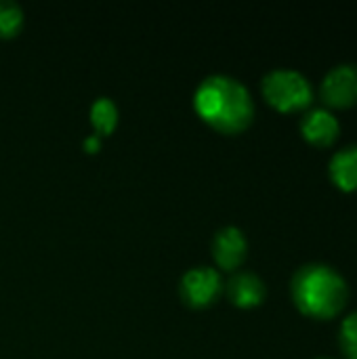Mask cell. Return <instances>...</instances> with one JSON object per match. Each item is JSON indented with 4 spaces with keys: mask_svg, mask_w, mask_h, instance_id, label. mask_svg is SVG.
<instances>
[{
    "mask_svg": "<svg viewBox=\"0 0 357 359\" xmlns=\"http://www.w3.org/2000/svg\"><path fill=\"white\" fill-rule=\"evenodd\" d=\"M90 124H93L97 137L112 135L116 124H118V107H116V103L112 99H107V97H99L90 105Z\"/></svg>",
    "mask_w": 357,
    "mask_h": 359,
    "instance_id": "obj_10",
    "label": "cell"
},
{
    "mask_svg": "<svg viewBox=\"0 0 357 359\" xmlns=\"http://www.w3.org/2000/svg\"><path fill=\"white\" fill-rule=\"evenodd\" d=\"M248 255V242L242 229L229 225L215 233L213 240V257L215 263L225 271H236Z\"/></svg>",
    "mask_w": 357,
    "mask_h": 359,
    "instance_id": "obj_6",
    "label": "cell"
},
{
    "mask_svg": "<svg viewBox=\"0 0 357 359\" xmlns=\"http://www.w3.org/2000/svg\"><path fill=\"white\" fill-rule=\"evenodd\" d=\"M261 90L265 101L284 114L307 109L314 101V88L309 80L301 72L288 67L267 72L261 82Z\"/></svg>",
    "mask_w": 357,
    "mask_h": 359,
    "instance_id": "obj_3",
    "label": "cell"
},
{
    "mask_svg": "<svg viewBox=\"0 0 357 359\" xmlns=\"http://www.w3.org/2000/svg\"><path fill=\"white\" fill-rule=\"evenodd\" d=\"M23 25V8L13 0H0V38H13Z\"/></svg>",
    "mask_w": 357,
    "mask_h": 359,
    "instance_id": "obj_11",
    "label": "cell"
},
{
    "mask_svg": "<svg viewBox=\"0 0 357 359\" xmlns=\"http://www.w3.org/2000/svg\"><path fill=\"white\" fill-rule=\"evenodd\" d=\"M320 95L330 107H351L357 103V63H341L332 67L320 86Z\"/></svg>",
    "mask_w": 357,
    "mask_h": 359,
    "instance_id": "obj_5",
    "label": "cell"
},
{
    "mask_svg": "<svg viewBox=\"0 0 357 359\" xmlns=\"http://www.w3.org/2000/svg\"><path fill=\"white\" fill-rule=\"evenodd\" d=\"M341 124L337 116L326 107H314L309 109L301 120V135L307 143L316 147H328L339 139Z\"/></svg>",
    "mask_w": 357,
    "mask_h": 359,
    "instance_id": "obj_7",
    "label": "cell"
},
{
    "mask_svg": "<svg viewBox=\"0 0 357 359\" xmlns=\"http://www.w3.org/2000/svg\"><path fill=\"white\" fill-rule=\"evenodd\" d=\"M328 175L341 191H357V143L339 149L330 158Z\"/></svg>",
    "mask_w": 357,
    "mask_h": 359,
    "instance_id": "obj_9",
    "label": "cell"
},
{
    "mask_svg": "<svg viewBox=\"0 0 357 359\" xmlns=\"http://www.w3.org/2000/svg\"><path fill=\"white\" fill-rule=\"evenodd\" d=\"M290 292L297 309L314 320L337 318L349 299L347 280L330 265L309 263L297 269L290 282Z\"/></svg>",
    "mask_w": 357,
    "mask_h": 359,
    "instance_id": "obj_2",
    "label": "cell"
},
{
    "mask_svg": "<svg viewBox=\"0 0 357 359\" xmlns=\"http://www.w3.org/2000/svg\"><path fill=\"white\" fill-rule=\"evenodd\" d=\"M339 341L347 359H357V311L349 313L343 320L339 330Z\"/></svg>",
    "mask_w": 357,
    "mask_h": 359,
    "instance_id": "obj_12",
    "label": "cell"
},
{
    "mask_svg": "<svg viewBox=\"0 0 357 359\" xmlns=\"http://www.w3.org/2000/svg\"><path fill=\"white\" fill-rule=\"evenodd\" d=\"M179 290L185 305L194 309H204L219 299L223 290V280L221 273L213 267H194L181 278Z\"/></svg>",
    "mask_w": 357,
    "mask_h": 359,
    "instance_id": "obj_4",
    "label": "cell"
},
{
    "mask_svg": "<svg viewBox=\"0 0 357 359\" xmlns=\"http://www.w3.org/2000/svg\"><path fill=\"white\" fill-rule=\"evenodd\" d=\"M194 107L206 124L225 135L246 130L255 118V103L248 88L225 74H215L200 82Z\"/></svg>",
    "mask_w": 357,
    "mask_h": 359,
    "instance_id": "obj_1",
    "label": "cell"
},
{
    "mask_svg": "<svg viewBox=\"0 0 357 359\" xmlns=\"http://www.w3.org/2000/svg\"><path fill=\"white\" fill-rule=\"evenodd\" d=\"M99 143H101V137L93 135V137H88V139L84 141V149H86L88 154H95V151H99Z\"/></svg>",
    "mask_w": 357,
    "mask_h": 359,
    "instance_id": "obj_13",
    "label": "cell"
},
{
    "mask_svg": "<svg viewBox=\"0 0 357 359\" xmlns=\"http://www.w3.org/2000/svg\"><path fill=\"white\" fill-rule=\"evenodd\" d=\"M316 359H328V358H316Z\"/></svg>",
    "mask_w": 357,
    "mask_h": 359,
    "instance_id": "obj_14",
    "label": "cell"
},
{
    "mask_svg": "<svg viewBox=\"0 0 357 359\" xmlns=\"http://www.w3.org/2000/svg\"><path fill=\"white\" fill-rule=\"evenodd\" d=\"M227 297L236 307L252 309V307H259L265 301L267 288H265V282L257 273L238 271L227 282Z\"/></svg>",
    "mask_w": 357,
    "mask_h": 359,
    "instance_id": "obj_8",
    "label": "cell"
}]
</instances>
